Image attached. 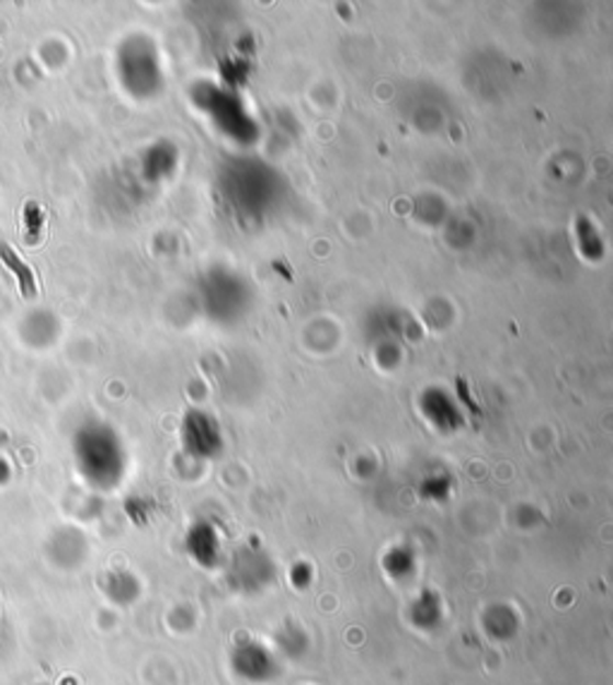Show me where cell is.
<instances>
[{"instance_id":"6da1fadb","label":"cell","mask_w":613,"mask_h":685,"mask_svg":"<svg viewBox=\"0 0 613 685\" xmlns=\"http://www.w3.org/2000/svg\"><path fill=\"white\" fill-rule=\"evenodd\" d=\"M230 671L250 685H269L281 676V657L262 640H240L230 652Z\"/></svg>"},{"instance_id":"7a4b0ae2","label":"cell","mask_w":613,"mask_h":685,"mask_svg":"<svg viewBox=\"0 0 613 685\" xmlns=\"http://www.w3.org/2000/svg\"><path fill=\"white\" fill-rule=\"evenodd\" d=\"M271 580H273L271 563L264 559V556H259L254 551L240 556V559L235 561L232 571L228 573L230 590L245 594V597L262 594L271 585Z\"/></svg>"},{"instance_id":"3957f363","label":"cell","mask_w":613,"mask_h":685,"mask_svg":"<svg viewBox=\"0 0 613 685\" xmlns=\"http://www.w3.org/2000/svg\"><path fill=\"white\" fill-rule=\"evenodd\" d=\"M443 618H446V606H443V600L436 590H422L408 604V620L415 630L436 632Z\"/></svg>"},{"instance_id":"277c9868","label":"cell","mask_w":613,"mask_h":685,"mask_svg":"<svg viewBox=\"0 0 613 685\" xmlns=\"http://www.w3.org/2000/svg\"><path fill=\"white\" fill-rule=\"evenodd\" d=\"M481 630L493 642L513 640L520 630V612L511 604H491L481 614Z\"/></svg>"},{"instance_id":"5b68a950","label":"cell","mask_w":613,"mask_h":685,"mask_svg":"<svg viewBox=\"0 0 613 685\" xmlns=\"http://www.w3.org/2000/svg\"><path fill=\"white\" fill-rule=\"evenodd\" d=\"M190 556L194 563H200L202 568H218L220 566V545L212 529H194L188 541Z\"/></svg>"},{"instance_id":"8992f818","label":"cell","mask_w":613,"mask_h":685,"mask_svg":"<svg viewBox=\"0 0 613 685\" xmlns=\"http://www.w3.org/2000/svg\"><path fill=\"white\" fill-rule=\"evenodd\" d=\"M384 571L386 575L394 580V583H408V580H412V575L417 573V559L415 553L408 551V549H390L386 556H384Z\"/></svg>"},{"instance_id":"52a82bcc","label":"cell","mask_w":613,"mask_h":685,"mask_svg":"<svg viewBox=\"0 0 613 685\" xmlns=\"http://www.w3.org/2000/svg\"><path fill=\"white\" fill-rule=\"evenodd\" d=\"M309 650V636L299 628V626H283L276 632V652L279 657H288V659H299L305 657Z\"/></svg>"},{"instance_id":"ba28073f","label":"cell","mask_w":613,"mask_h":685,"mask_svg":"<svg viewBox=\"0 0 613 685\" xmlns=\"http://www.w3.org/2000/svg\"><path fill=\"white\" fill-rule=\"evenodd\" d=\"M0 256H3V262L8 269H12L18 274V281H20V290L24 297H32L36 295V278L32 274L30 266H24L22 260L18 256L15 250H10L8 244H0Z\"/></svg>"},{"instance_id":"9c48e42d","label":"cell","mask_w":613,"mask_h":685,"mask_svg":"<svg viewBox=\"0 0 613 685\" xmlns=\"http://www.w3.org/2000/svg\"><path fill=\"white\" fill-rule=\"evenodd\" d=\"M288 580H291V585H293L297 592H305V590H309L311 580H315V571H311V566H309L307 561H297V563H293V568H291Z\"/></svg>"}]
</instances>
